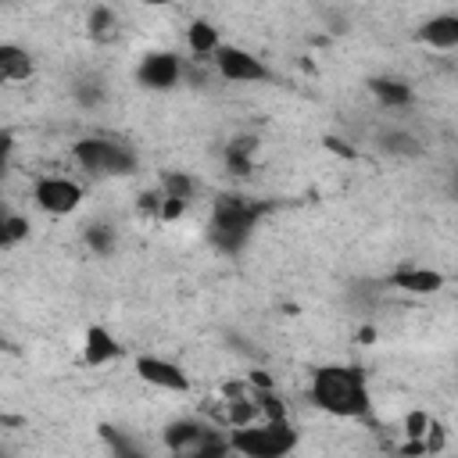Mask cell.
Segmentation results:
<instances>
[{
    "mask_svg": "<svg viewBox=\"0 0 458 458\" xmlns=\"http://www.w3.org/2000/svg\"><path fill=\"white\" fill-rule=\"evenodd\" d=\"M308 401L333 419H369L372 390L361 365H318L311 372Z\"/></svg>",
    "mask_w": 458,
    "mask_h": 458,
    "instance_id": "6da1fadb",
    "label": "cell"
},
{
    "mask_svg": "<svg viewBox=\"0 0 458 458\" xmlns=\"http://www.w3.org/2000/svg\"><path fill=\"white\" fill-rule=\"evenodd\" d=\"M265 211H268V204H261L254 197H243V193L215 197L211 218H208V243L218 254H229V258L240 254L250 243V236H254L258 222L265 218Z\"/></svg>",
    "mask_w": 458,
    "mask_h": 458,
    "instance_id": "7a4b0ae2",
    "label": "cell"
},
{
    "mask_svg": "<svg viewBox=\"0 0 458 458\" xmlns=\"http://www.w3.org/2000/svg\"><path fill=\"white\" fill-rule=\"evenodd\" d=\"M229 444H233V454H240V458H290L301 444V433L290 419H279V422L261 419L254 426L233 429Z\"/></svg>",
    "mask_w": 458,
    "mask_h": 458,
    "instance_id": "3957f363",
    "label": "cell"
},
{
    "mask_svg": "<svg viewBox=\"0 0 458 458\" xmlns=\"http://www.w3.org/2000/svg\"><path fill=\"white\" fill-rule=\"evenodd\" d=\"M72 161L89 175H132L140 168L136 150L114 136H82L72 143Z\"/></svg>",
    "mask_w": 458,
    "mask_h": 458,
    "instance_id": "277c9868",
    "label": "cell"
},
{
    "mask_svg": "<svg viewBox=\"0 0 458 458\" xmlns=\"http://www.w3.org/2000/svg\"><path fill=\"white\" fill-rule=\"evenodd\" d=\"M82 197L86 193L72 175H39L32 182V204L50 218H64V215L79 211Z\"/></svg>",
    "mask_w": 458,
    "mask_h": 458,
    "instance_id": "5b68a950",
    "label": "cell"
},
{
    "mask_svg": "<svg viewBox=\"0 0 458 458\" xmlns=\"http://www.w3.org/2000/svg\"><path fill=\"white\" fill-rule=\"evenodd\" d=\"M182 79H186V61L175 50H150L136 64V82L150 93H168L182 86Z\"/></svg>",
    "mask_w": 458,
    "mask_h": 458,
    "instance_id": "8992f818",
    "label": "cell"
},
{
    "mask_svg": "<svg viewBox=\"0 0 458 458\" xmlns=\"http://www.w3.org/2000/svg\"><path fill=\"white\" fill-rule=\"evenodd\" d=\"M215 75L225 79V82H272V72L268 64L247 50V47H236V43H225L218 54H215Z\"/></svg>",
    "mask_w": 458,
    "mask_h": 458,
    "instance_id": "52a82bcc",
    "label": "cell"
},
{
    "mask_svg": "<svg viewBox=\"0 0 458 458\" xmlns=\"http://www.w3.org/2000/svg\"><path fill=\"white\" fill-rule=\"evenodd\" d=\"M136 376L154 386V390H165V394H190L193 390V379L190 372L172 361V358H161V354H136Z\"/></svg>",
    "mask_w": 458,
    "mask_h": 458,
    "instance_id": "ba28073f",
    "label": "cell"
},
{
    "mask_svg": "<svg viewBox=\"0 0 458 458\" xmlns=\"http://www.w3.org/2000/svg\"><path fill=\"white\" fill-rule=\"evenodd\" d=\"M122 354H125V351H122L118 336H114L107 326H100V322H89V326H86V333H82V365H89V369H107V365H114Z\"/></svg>",
    "mask_w": 458,
    "mask_h": 458,
    "instance_id": "9c48e42d",
    "label": "cell"
},
{
    "mask_svg": "<svg viewBox=\"0 0 458 458\" xmlns=\"http://www.w3.org/2000/svg\"><path fill=\"white\" fill-rule=\"evenodd\" d=\"M394 290L401 293H415V297H429V293H440L444 290V272L429 268V265H401L390 272L386 279Z\"/></svg>",
    "mask_w": 458,
    "mask_h": 458,
    "instance_id": "30bf717a",
    "label": "cell"
},
{
    "mask_svg": "<svg viewBox=\"0 0 458 458\" xmlns=\"http://www.w3.org/2000/svg\"><path fill=\"white\" fill-rule=\"evenodd\" d=\"M415 39L429 50H458V11H437L419 29Z\"/></svg>",
    "mask_w": 458,
    "mask_h": 458,
    "instance_id": "8fae6325",
    "label": "cell"
},
{
    "mask_svg": "<svg viewBox=\"0 0 458 458\" xmlns=\"http://www.w3.org/2000/svg\"><path fill=\"white\" fill-rule=\"evenodd\" d=\"M211 429H222V426H211V422H204V419H172V422L161 429V440H165V447L172 451V458H179V454H186L190 447H197Z\"/></svg>",
    "mask_w": 458,
    "mask_h": 458,
    "instance_id": "7c38bea8",
    "label": "cell"
},
{
    "mask_svg": "<svg viewBox=\"0 0 458 458\" xmlns=\"http://www.w3.org/2000/svg\"><path fill=\"white\" fill-rule=\"evenodd\" d=\"M258 147H261V140H258V136H250V132L233 136V140L222 147V165H225V172H229V175H236V179H247V175L254 172Z\"/></svg>",
    "mask_w": 458,
    "mask_h": 458,
    "instance_id": "4fadbf2b",
    "label": "cell"
},
{
    "mask_svg": "<svg viewBox=\"0 0 458 458\" xmlns=\"http://www.w3.org/2000/svg\"><path fill=\"white\" fill-rule=\"evenodd\" d=\"M222 47H225V43H222V32H218L215 21L193 18V21L186 25V50H190L193 61H215V54H218Z\"/></svg>",
    "mask_w": 458,
    "mask_h": 458,
    "instance_id": "5bb4252c",
    "label": "cell"
},
{
    "mask_svg": "<svg viewBox=\"0 0 458 458\" xmlns=\"http://www.w3.org/2000/svg\"><path fill=\"white\" fill-rule=\"evenodd\" d=\"M369 93H372L386 111H404V107L415 104V89H411L404 79H397V75H372V79H369Z\"/></svg>",
    "mask_w": 458,
    "mask_h": 458,
    "instance_id": "9a60e30c",
    "label": "cell"
},
{
    "mask_svg": "<svg viewBox=\"0 0 458 458\" xmlns=\"http://www.w3.org/2000/svg\"><path fill=\"white\" fill-rule=\"evenodd\" d=\"M32 72H36L32 54H29L21 43L4 39V43H0V79H4V82H29Z\"/></svg>",
    "mask_w": 458,
    "mask_h": 458,
    "instance_id": "2e32d148",
    "label": "cell"
},
{
    "mask_svg": "<svg viewBox=\"0 0 458 458\" xmlns=\"http://www.w3.org/2000/svg\"><path fill=\"white\" fill-rule=\"evenodd\" d=\"M118 29H122V18L114 14V7L107 4H93L89 14H86V36L97 39V43H114L118 39Z\"/></svg>",
    "mask_w": 458,
    "mask_h": 458,
    "instance_id": "e0dca14e",
    "label": "cell"
},
{
    "mask_svg": "<svg viewBox=\"0 0 458 458\" xmlns=\"http://www.w3.org/2000/svg\"><path fill=\"white\" fill-rule=\"evenodd\" d=\"M100 440H104V447H107V454L111 458H150V451L132 437V433H125L122 426H100Z\"/></svg>",
    "mask_w": 458,
    "mask_h": 458,
    "instance_id": "ac0fdd59",
    "label": "cell"
},
{
    "mask_svg": "<svg viewBox=\"0 0 458 458\" xmlns=\"http://www.w3.org/2000/svg\"><path fill=\"white\" fill-rule=\"evenodd\" d=\"M376 147H379L383 154H390V157H419V154H422V143H419L408 129H401V125L383 129V132L376 136Z\"/></svg>",
    "mask_w": 458,
    "mask_h": 458,
    "instance_id": "d6986e66",
    "label": "cell"
},
{
    "mask_svg": "<svg viewBox=\"0 0 458 458\" xmlns=\"http://www.w3.org/2000/svg\"><path fill=\"white\" fill-rule=\"evenodd\" d=\"M82 243L97 254V258H107L114 247H118V229L111 225V222H89L86 229H82Z\"/></svg>",
    "mask_w": 458,
    "mask_h": 458,
    "instance_id": "ffe728a7",
    "label": "cell"
},
{
    "mask_svg": "<svg viewBox=\"0 0 458 458\" xmlns=\"http://www.w3.org/2000/svg\"><path fill=\"white\" fill-rule=\"evenodd\" d=\"M179 458H233V444H229V429H211L197 447H190Z\"/></svg>",
    "mask_w": 458,
    "mask_h": 458,
    "instance_id": "44dd1931",
    "label": "cell"
},
{
    "mask_svg": "<svg viewBox=\"0 0 458 458\" xmlns=\"http://www.w3.org/2000/svg\"><path fill=\"white\" fill-rule=\"evenodd\" d=\"M157 186H161L165 197H175V200H186V204H193V197H197V190H200L197 179L186 175V172H161Z\"/></svg>",
    "mask_w": 458,
    "mask_h": 458,
    "instance_id": "7402d4cb",
    "label": "cell"
},
{
    "mask_svg": "<svg viewBox=\"0 0 458 458\" xmlns=\"http://www.w3.org/2000/svg\"><path fill=\"white\" fill-rule=\"evenodd\" d=\"M29 218L25 215H18V211H4V218H0V247L4 250H14L18 243H25L29 240Z\"/></svg>",
    "mask_w": 458,
    "mask_h": 458,
    "instance_id": "603a6c76",
    "label": "cell"
},
{
    "mask_svg": "<svg viewBox=\"0 0 458 458\" xmlns=\"http://www.w3.org/2000/svg\"><path fill=\"white\" fill-rule=\"evenodd\" d=\"M401 426H404V440H426V437H429V429H433L437 422H433L426 411H408Z\"/></svg>",
    "mask_w": 458,
    "mask_h": 458,
    "instance_id": "cb8c5ba5",
    "label": "cell"
},
{
    "mask_svg": "<svg viewBox=\"0 0 458 458\" xmlns=\"http://www.w3.org/2000/svg\"><path fill=\"white\" fill-rule=\"evenodd\" d=\"M72 93H75V100H79L82 107H97V104L104 100V86H100L97 79H79V82L72 86Z\"/></svg>",
    "mask_w": 458,
    "mask_h": 458,
    "instance_id": "d4e9b609",
    "label": "cell"
},
{
    "mask_svg": "<svg viewBox=\"0 0 458 458\" xmlns=\"http://www.w3.org/2000/svg\"><path fill=\"white\" fill-rule=\"evenodd\" d=\"M161 204H165V193H161V186H154V190L140 193V200H136L140 215H147V218H161Z\"/></svg>",
    "mask_w": 458,
    "mask_h": 458,
    "instance_id": "484cf974",
    "label": "cell"
},
{
    "mask_svg": "<svg viewBox=\"0 0 458 458\" xmlns=\"http://www.w3.org/2000/svg\"><path fill=\"white\" fill-rule=\"evenodd\" d=\"M186 200H175V197H165V204H161V218L157 222H179L182 215H186Z\"/></svg>",
    "mask_w": 458,
    "mask_h": 458,
    "instance_id": "4316f807",
    "label": "cell"
}]
</instances>
